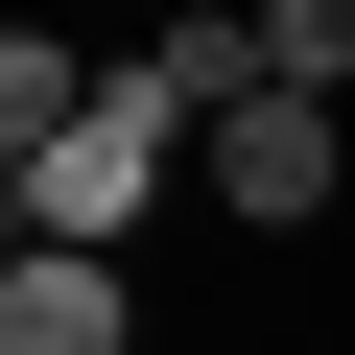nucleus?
<instances>
[{
    "label": "nucleus",
    "instance_id": "nucleus-1",
    "mask_svg": "<svg viewBox=\"0 0 355 355\" xmlns=\"http://www.w3.org/2000/svg\"><path fill=\"white\" fill-rule=\"evenodd\" d=\"M0 190H24V237H71V261H119L166 190H214V119L166 95V71H119L95 119H48V142H0Z\"/></svg>",
    "mask_w": 355,
    "mask_h": 355
},
{
    "label": "nucleus",
    "instance_id": "nucleus-2",
    "mask_svg": "<svg viewBox=\"0 0 355 355\" xmlns=\"http://www.w3.org/2000/svg\"><path fill=\"white\" fill-rule=\"evenodd\" d=\"M331 190H355V119L331 95H237L214 119V214L237 237H331Z\"/></svg>",
    "mask_w": 355,
    "mask_h": 355
},
{
    "label": "nucleus",
    "instance_id": "nucleus-3",
    "mask_svg": "<svg viewBox=\"0 0 355 355\" xmlns=\"http://www.w3.org/2000/svg\"><path fill=\"white\" fill-rule=\"evenodd\" d=\"M0 355H142V284L71 261V237H24V261H0Z\"/></svg>",
    "mask_w": 355,
    "mask_h": 355
},
{
    "label": "nucleus",
    "instance_id": "nucleus-4",
    "mask_svg": "<svg viewBox=\"0 0 355 355\" xmlns=\"http://www.w3.org/2000/svg\"><path fill=\"white\" fill-rule=\"evenodd\" d=\"M95 95H119V71H95L71 24H0V142H48V119H95Z\"/></svg>",
    "mask_w": 355,
    "mask_h": 355
},
{
    "label": "nucleus",
    "instance_id": "nucleus-5",
    "mask_svg": "<svg viewBox=\"0 0 355 355\" xmlns=\"http://www.w3.org/2000/svg\"><path fill=\"white\" fill-rule=\"evenodd\" d=\"M261 95H355V0H261Z\"/></svg>",
    "mask_w": 355,
    "mask_h": 355
},
{
    "label": "nucleus",
    "instance_id": "nucleus-6",
    "mask_svg": "<svg viewBox=\"0 0 355 355\" xmlns=\"http://www.w3.org/2000/svg\"><path fill=\"white\" fill-rule=\"evenodd\" d=\"M24 24H48V0H24Z\"/></svg>",
    "mask_w": 355,
    "mask_h": 355
}]
</instances>
